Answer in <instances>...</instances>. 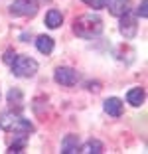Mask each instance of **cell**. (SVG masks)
Masks as SVG:
<instances>
[{"label": "cell", "instance_id": "cell-1", "mask_svg": "<svg viewBox=\"0 0 148 154\" xmlns=\"http://www.w3.org/2000/svg\"><path fill=\"white\" fill-rule=\"evenodd\" d=\"M73 32L83 40H93L103 32V20L97 14H83L73 22Z\"/></svg>", "mask_w": 148, "mask_h": 154}, {"label": "cell", "instance_id": "cell-2", "mask_svg": "<svg viewBox=\"0 0 148 154\" xmlns=\"http://www.w3.org/2000/svg\"><path fill=\"white\" fill-rule=\"evenodd\" d=\"M0 128L8 131V132H18V134L34 132V125L28 119H24L22 115H16V113H2L0 115Z\"/></svg>", "mask_w": 148, "mask_h": 154}, {"label": "cell", "instance_id": "cell-3", "mask_svg": "<svg viewBox=\"0 0 148 154\" xmlns=\"http://www.w3.org/2000/svg\"><path fill=\"white\" fill-rule=\"evenodd\" d=\"M10 67H12V73L16 77H32L38 71V61L32 57H26V55H16Z\"/></svg>", "mask_w": 148, "mask_h": 154}, {"label": "cell", "instance_id": "cell-4", "mask_svg": "<svg viewBox=\"0 0 148 154\" xmlns=\"http://www.w3.org/2000/svg\"><path fill=\"white\" fill-rule=\"evenodd\" d=\"M36 12H38L36 0H14L10 4L12 16H36Z\"/></svg>", "mask_w": 148, "mask_h": 154}, {"label": "cell", "instance_id": "cell-5", "mask_svg": "<svg viewBox=\"0 0 148 154\" xmlns=\"http://www.w3.org/2000/svg\"><path fill=\"white\" fill-rule=\"evenodd\" d=\"M138 32V24H136V18L130 12L122 14L121 16V34L126 38V40H132Z\"/></svg>", "mask_w": 148, "mask_h": 154}, {"label": "cell", "instance_id": "cell-6", "mask_svg": "<svg viewBox=\"0 0 148 154\" xmlns=\"http://www.w3.org/2000/svg\"><path fill=\"white\" fill-rule=\"evenodd\" d=\"M54 77L59 85H65V87H73L77 83V71L71 67H57Z\"/></svg>", "mask_w": 148, "mask_h": 154}, {"label": "cell", "instance_id": "cell-7", "mask_svg": "<svg viewBox=\"0 0 148 154\" xmlns=\"http://www.w3.org/2000/svg\"><path fill=\"white\" fill-rule=\"evenodd\" d=\"M105 6H109V12L113 16H117V18H121L122 14L130 12V0H107Z\"/></svg>", "mask_w": 148, "mask_h": 154}, {"label": "cell", "instance_id": "cell-8", "mask_svg": "<svg viewBox=\"0 0 148 154\" xmlns=\"http://www.w3.org/2000/svg\"><path fill=\"white\" fill-rule=\"evenodd\" d=\"M103 107H105V113L111 115V117H121L122 115V101L117 99V97H109Z\"/></svg>", "mask_w": 148, "mask_h": 154}, {"label": "cell", "instance_id": "cell-9", "mask_svg": "<svg viewBox=\"0 0 148 154\" xmlns=\"http://www.w3.org/2000/svg\"><path fill=\"white\" fill-rule=\"evenodd\" d=\"M77 150H79V138H77V134H67L61 140V152L63 154H73Z\"/></svg>", "mask_w": 148, "mask_h": 154}, {"label": "cell", "instance_id": "cell-10", "mask_svg": "<svg viewBox=\"0 0 148 154\" xmlns=\"http://www.w3.org/2000/svg\"><path fill=\"white\" fill-rule=\"evenodd\" d=\"M144 97H146V93H144L142 87H134V89H130L128 93H126V101H128L132 107H140V105L144 103Z\"/></svg>", "mask_w": 148, "mask_h": 154}, {"label": "cell", "instance_id": "cell-11", "mask_svg": "<svg viewBox=\"0 0 148 154\" xmlns=\"http://www.w3.org/2000/svg\"><path fill=\"white\" fill-rule=\"evenodd\" d=\"M61 22H63V14L59 12V10H49V12L45 14V26L51 28V30L59 28Z\"/></svg>", "mask_w": 148, "mask_h": 154}, {"label": "cell", "instance_id": "cell-12", "mask_svg": "<svg viewBox=\"0 0 148 154\" xmlns=\"http://www.w3.org/2000/svg\"><path fill=\"white\" fill-rule=\"evenodd\" d=\"M36 48H38V51L49 55L51 51H54V38H49V36H40V38L36 40Z\"/></svg>", "mask_w": 148, "mask_h": 154}, {"label": "cell", "instance_id": "cell-13", "mask_svg": "<svg viewBox=\"0 0 148 154\" xmlns=\"http://www.w3.org/2000/svg\"><path fill=\"white\" fill-rule=\"evenodd\" d=\"M79 152H85V154H101L103 152V144L99 140H89L83 144V148L79 150Z\"/></svg>", "mask_w": 148, "mask_h": 154}, {"label": "cell", "instance_id": "cell-14", "mask_svg": "<svg viewBox=\"0 0 148 154\" xmlns=\"http://www.w3.org/2000/svg\"><path fill=\"white\" fill-rule=\"evenodd\" d=\"M26 142H28V136H26V134H24V136H20L18 140H14L12 144H10L8 152H22V150H24V146H26Z\"/></svg>", "mask_w": 148, "mask_h": 154}, {"label": "cell", "instance_id": "cell-15", "mask_svg": "<svg viewBox=\"0 0 148 154\" xmlns=\"http://www.w3.org/2000/svg\"><path fill=\"white\" fill-rule=\"evenodd\" d=\"M20 103L22 101V91L20 89H10V93H8V103Z\"/></svg>", "mask_w": 148, "mask_h": 154}, {"label": "cell", "instance_id": "cell-16", "mask_svg": "<svg viewBox=\"0 0 148 154\" xmlns=\"http://www.w3.org/2000/svg\"><path fill=\"white\" fill-rule=\"evenodd\" d=\"M87 6H91V8L99 10V8H105V4H107V0H83Z\"/></svg>", "mask_w": 148, "mask_h": 154}, {"label": "cell", "instance_id": "cell-17", "mask_svg": "<svg viewBox=\"0 0 148 154\" xmlns=\"http://www.w3.org/2000/svg\"><path fill=\"white\" fill-rule=\"evenodd\" d=\"M148 0H142V2H140V6H138V10H136V14H138L140 18H146L148 16Z\"/></svg>", "mask_w": 148, "mask_h": 154}, {"label": "cell", "instance_id": "cell-18", "mask_svg": "<svg viewBox=\"0 0 148 154\" xmlns=\"http://www.w3.org/2000/svg\"><path fill=\"white\" fill-rule=\"evenodd\" d=\"M14 57H16V54H14L12 50H8V51L4 54V61H6V63H12V61H14Z\"/></svg>", "mask_w": 148, "mask_h": 154}]
</instances>
